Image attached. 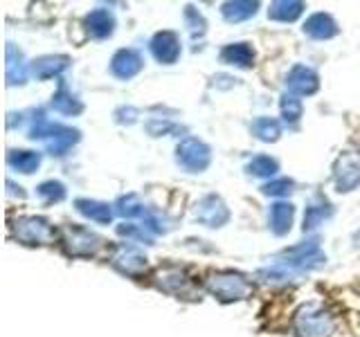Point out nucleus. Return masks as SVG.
<instances>
[{
    "label": "nucleus",
    "instance_id": "f257e3e1",
    "mask_svg": "<svg viewBox=\"0 0 360 337\" xmlns=\"http://www.w3.org/2000/svg\"><path fill=\"white\" fill-rule=\"evenodd\" d=\"M30 138L41 140L45 144V151L50 155H65L72 146L82 140V133L77 128L63 126V124H54L39 110L30 126Z\"/></svg>",
    "mask_w": 360,
    "mask_h": 337
},
{
    "label": "nucleus",
    "instance_id": "f03ea898",
    "mask_svg": "<svg viewBox=\"0 0 360 337\" xmlns=\"http://www.w3.org/2000/svg\"><path fill=\"white\" fill-rule=\"evenodd\" d=\"M335 331L333 315L320 303H304L292 315V333L295 337H331Z\"/></svg>",
    "mask_w": 360,
    "mask_h": 337
},
{
    "label": "nucleus",
    "instance_id": "7ed1b4c3",
    "mask_svg": "<svg viewBox=\"0 0 360 337\" xmlns=\"http://www.w3.org/2000/svg\"><path fill=\"white\" fill-rule=\"evenodd\" d=\"M205 288L212 297H217L223 303H232V301H243L248 297H252L255 286L252 281L239 275L232 272V270H223V272H212L205 279Z\"/></svg>",
    "mask_w": 360,
    "mask_h": 337
},
{
    "label": "nucleus",
    "instance_id": "20e7f679",
    "mask_svg": "<svg viewBox=\"0 0 360 337\" xmlns=\"http://www.w3.org/2000/svg\"><path fill=\"white\" fill-rule=\"evenodd\" d=\"M61 245L68 256L90 258L104 247V239L82 225H65L61 230Z\"/></svg>",
    "mask_w": 360,
    "mask_h": 337
},
{
    "label": "nucleus",
    "instance_id": "39448f33",
    "mask_svg": "<svg viewBox=\"0 0 360 337\" xmlns=\"http://www.w3.org/2000/svg\"><path fill=\"white\" fill-rule=\"evenodd\" d=\"M11 234L22 245H50L56 239L54 225L41 216H20L11 225Z\"/></svg>",
    "mask_w": 360,
    "mask_h": 337
},
{
    "label": "nucleus",
    "instance_id": "423d86ee",
    "mask_svg": "<svg viewBox=\"0 0 360 337\" xmlns=\"http://www.w3.org/2000/svg\"><path fill=\"white\" fill-rule=\"evenodd\" d=\"M176 162L187 173H202L212 164V149L198 138H185L176 146Z\"/></svg>",
    "mask_w": 360,
    "mask_h": 337
},
{
    "label": "nucleus",
    "instance_id": "0eeeda50",
    "mask_svg": "<svg viewBox=\"0 0 360 337\" xmlns=\"http://www.w3.org/2000/svg\"><path fill=\"white\" fill-rule=\"evenodd\" d=\"M110 265L122 275L138 279L146 272V270H149V258H146V254L140 250L138 245L120 243V245H115V250H112V254H110Z\"/></svg>",
    "mask_w": 360,
    "mask_h": 337
},
{
    "label": "nucleus",
    "instance_id": "6e6552de",
    "mask_svg": "<svg viewBox=\"0 0 360 337\" xmlns=\"http://www.w3.org/2000/svg\"><path fill=\"white\" fill-rule=\"evenodd\" d=\"M333 183L335 191L349 194V191L358 189L360 185V153L358 151H345L338 155L333 164Z\"/></svg>",
    "mask_w": 360,
    "mask_h": 337
},
{
    "label": "nucleus",
    "instance_id": "1a4fd4ad",
    "mask_svg": "<svg viewBox=\"0 0 360 337\" xmlns=\"http://www.w3.org/2000/svg\"><path fill=\"white\" fill-rule=\"evenodd\" d=\"M155 286L160 288L162 292H169V295L176 297H196L194 286H191V279L187 277V272L183 267L176 265H165L155 272Z\"/></svg>",
    "mask_w": 360,
    "mask_h": 337
},
{
    "label": "nucleus",
    "instance_id": "9d476101",
    "mask_svg": "<svg viewBox=\"0 0 360 337\" xmlns=\"http://www.w3.org/2000/svg\"><path fill=\"white\" fill-rule=\"evenodd\" d=\"M194 218H196L200 225H205V227L217 230V227H223V225H228V220H230V209H228V205L223 202L221 196L210 194V196H202V198L196 202V207H194Z\"/></svg>",
    "mask_w": 360,
    "mask_h": 337
},
{
    "label": "nucleus",
    "instance_id": "9b49d317",
    "mask_svg": "<svg viewBox=\"0 0 360 337\" xmlns=\"http://www.w3.org/2000/svg\"><path fill=\"white\" fill-rule=\"evenodd\" d=\"M286 88L295 97H311L320 90V77L309 65H292L286 74Z\"/></svg>",
    "mask_w": 360,
    "mask_h": 337
},
{
    "label": "nucleus",
    "instance_id": "f8f14e48",
    "mask_svg": "<svg viewBox=\"0 0 360 337\" xmlns=\"http://www.w3.org/2000/svg\"><path fill=\"white\" fill-rule=\"evenodd\" d=\"M151 54L158 63H165V65H174L180 54H183V45H180V39L176 32H158L155 37L149 43Z\"/></svg>",
    "mask_w": 360,
    "mask_h": 337
},
{
    "label": "nucleus",
    "instance_id": "ddd939ff",
    "mask_svg": "<svg viewBox=\"0 0 360 337\" xmlns=\"http://www.w3.org/2000/svg\"><path fill=\"white\" fill-rule=\"evenodd\" d=\"M144 67V61L138 50L133 48H124V50H117L112 54L110 59V72L112 77L117 79H124V81H129L135 74H140V70Z\"/></svg>",
    "mask_w": 360,
    "mask_h": 337
},
{
    "label": "nucleus",
    "instance_id": "4468645a",
    "mask_svg": "<svg viewBox=\"0 0 360 337\" xmlns=\"http://www.w3.org/2000/svg\"><path fill=\"white\" fill-rule=\"evenodd\" d=\"M68 67H70V56L65 54H45V56H39V59H34L30 70L32 74L45 81V79H52V77H59L61 72H65Z\"/></svg>",
    "mask_w": 360,
    "mask_h": 337
},
{
    "label": "nucleus",
    "instance_id": "2eb2a0df",
    "mask_svg": "<svg viewBox=\"0 0 360 337\" xmlns=\"http://www.w3.org/2000/svg\"><path fill=\"white\" fill-rule=\"evenodd\" d=\"M84 27L90 39H108L112 37V32H115V16H112V11L104 7L93 9L84 18Z\"/></svg>",
    "mask_w": 360,
    "mask_h": 337
},
{
    "label": "nucleus",
    "instance_id": "dca6fc26",
    "mask_svg": "<svg viewBox=\"0 0 360 337\" xmlns=\"http://www.w3.org/2000/svg\"><path fill=\"white\" fill-rule=\"evenodd\" d=\"M304 34L315 41H329L333 37H338V32H340V27H338V22L333 20V16L329 14H313L309 16L307 20H304Z\"/></svg>",
    "mask_w": 360,
    "mask_h": 337
},
{
    "label": "nucleus",
    "instance_id": "f3484780",
    "mask_svg": "<svg viewBox=\"0 0 360 337\" xmlns=\"http://www.w3.org/2000/svg\"><path fill=\"white\" fill-rule=\"evenodd\" d=\"M292 218H295V207L290 202L279 200L275 205H270L268 211V227L275 236H286L292 227Z\"/></svg>",
    "mask_w": 360,
    "mask_h": 337
},
{
    "label": "nucleus",
    "instance_id": "a211bd4d",
    "mask_svg": "<svg viewBox=\"0 0 360 337\" xmlns=\"http://www.w3.org/2000/svg\"><path fill=\"white\" fill-rule=\"evenodd\" d=\"M219 56L223 63L234 65V67H243V70L255 65V50L250 43H230L221 50Z\"/></svg>",
    "mask_w": 360,
    "mask_h": 337
},
{
    "label": "nucleus",
    "instance_id": "6ab92c4d",
    "mask_svg": "<svg viewBox=\"0 0 360 337\" xmlns=\"http://www.w3.org/2000/svg\"><path fill=\"white\" fill-rule=\"evenodd\" d=\"M75 207H77L79 213H82V216H86L88 220H93V223H99V225H108L112 220V213H115V209H112L108 202L90 200V198L75 200Z\"/></svg>",
    "mask_w": 360,
    "mask_h": 337
},
{
    "label": "nucleus",
    "instance_id": "aec40b11",
    "mask_svg": "<svg viewBox=\"0 0 360 337\" xmlns=\"http://www.w3.org/2000/svg\"><path fill=\"white\" fill-rule=\"evenodd\" d=\"M5 77L9 86H20L27 79V65L22 61V52L16 50L11 43L5 50Z\"/></svg>",
    "mask_w": 360,
    "mask_h": 337
},
{
    "label": "nucleus",
    "instance_id": "412c9836",
    "mask_svg": "<svg viewBox=\"0 0 360 337\" xmlns=\"http://www.w3.org/2000/svg\"><path fill=\"white\" fill-rule=\"evenodd\" d=\"M331 213H333V207H331L329 202H326L322 196L313 198V200L309 202L307 211H304V232L318 230L326 218H331Z\"/></svg>",
    "mask_w": 360,
    "mask_h": 337
},
{
    "label": "nucleus",
    "instance_id": "4be33fe9",
    "mask_svg": "<svg viewBox=\"0 0 360 337\" xmlns=\"http://www.w3.org/2000/svg\"><path fill=\"white\" fill-rule=\"evenodd\" d=\"M304 9H307V5L302 0H277V3L270 5L268 18L277 22H292L304 14Z\"/></svg>",
    "mask_w": 360,
    "mask_h": 337
},
{
    "label": "nucleus",
    "instance_id": "5701e85b",
    "mask_svg": "<svg viewBox=\"0 0 360 337\" xmlns=\"http://www.w3.org/2000/svg\"><path fill=\"white\" fill-rule=\"evenodd\" d=\"M50 106L59 112V115H79V112L84 110V104L70 93V90H68V86L63 81L59 84L56 93L52 95Z\"/></svg>",
    "mask_w": 360,
    "mask_h": 337
},
{
    "label": "nucleus",
    "instance_id": "b1692460",
    "mask_svg": "<svg viewBox=\"0 0 360 337\" xmlns=\"http://www.w3.org/2000/svg\"><path fill=\"white\" fill-rule=\"evenodd\" d=\"M259 9V3L252 0H230V3L221 5V14L228 22H243L248 18H252Z\"/></svg>",
    "mask_w": 360,
    "mask_h": 337
},
{
    "label": "nucleus",
    "instance_id": "393cba45",
    "mask_svg": "<svg viewBox=\"0 0 360 337\" xmlns=\"http://www.w3.org/2000/svg\"><path fill=\"white\" fill-rule=\"evenodd\" d=\"M7 164L9 168H14L18 173H34L41 166V153L37 151H9L7 153Z\"/></svg>",
    "mask_w": 360,
    "mask_h": 337
},
{
    "label": "nucleus",
    "instance_id": "a878e982",
    "mask_svg": "<svg viewBox=\"0 0 360 337\" xmlns=\"http://www.w3.org/2000/svg\"><path fill=\"white\" fill-rule=\"evenodd\" d=\"M250 131L259 142H277L281 135V124L275 117H257Z\"/></svg>",
    "mask_w": 360,
    "mask_h": 337
},
{
    "label": "nucleus",
    "instance_id": "bb28decb",
    "mask_svg": "<svg viewBox=\"0 0 360 337\" xmlns=\"http://www.w3.org/2000/svg\"><path fill=\"white\" fill-rule=\"evenodd\" d=\"M245 171L255 178H273L279 171V162L270 155H255L252 160H248Z\"/></svg>",
    "mask_w": 360,
    "mask_h": 337
},
{
    "label": "nucleus",
    "instance_id": "cd10ccee",
    "mask_svg": "<svg viewBox=\"0 0 360 337\" xmlns=\"http://www.w3.org/2000/svg\"><path fill=\"white\" fill-rule=\"evenodd\" d=\"M112 207H115V213H117V216H122V218H138V216L144 218V213H146V209L142 205V200L138 198V194L120 196Z\"/></svg>",
    "mask_w": 360,
    "mask_h": 337
},
{
    "label": "nucleus",
    "instance_id": "c85d7f7f",
    "mask_svg": "<svg viewBox=\"0 0 360 337\" xmlns=\"http://www.w3.org/2000/svg\"><path fill=\"white\" fill-rule=\"evenodd\" d=\"M37 196L45 205H54V202H61L65 198V187L59 180H45V183L37 187Z\"/></svg>",
    "mask_w": 360,
    "mask_h": 337
},
{
    "label": "nucleus",
    "instance_id": "c756f323",
    "mask_svg": "<svg viewBox=\"0 0 360 337\" xmlns=\"http://www.w3.org/2000/svg\"><path fill=\"white\" fill-rule=\"evenodd\" d=\"M279 110H281V117H284L286 124H297L302 119V112H304L302 99L286 93L284 97H281V101H279Z\"/></svg>",
    "mask_w": 360,
    "mask_h": 337
},
{
    "label": "nucleus",
    "instance_id": "7c9ffc66",
    "mask_svg": "<svg viewBox=\"0 0 360 337\" xmlns=\"http://www.w3.org/2000/svg\"><path fill=\"white\" fill-rule=\"evenodd\" d=\"M117 234L127 236V241H140L144 245H153V234L144 225H133V223L117 225Z\"/></svg>",
    "mask_w": 360,
    "mask_h": 337
},
{
    "label": "nucleus",
    "instance_id": "2f4dec72",
    "mask_svg": "<svg viewBox=\"0 0 360 337\" xmlns=\"http://www.w3.org/2000/svg\"><path fill=\"white\" fill-rule=\"evenodd\" d=\"M292 187H295V183H292L290 178H275V180H270V183H266L262 187V194L279 198V196H288L292 191Z\"/></svg>",
    "mask_w": 360,
    "mask_h": 337
},
{
    "label": "nucleus",
    "instance_id": "473e14b6",
    "mask_svg": "<svg viewBox=\"0 0 360 337\" xmlns=\"http://www.w3.org/2000/svg\"><path fill=\"white\" fill-rule=\"evenodd\" d=\"M185 20L189 22V29H191V34H194V37H196V32L198 34H205V20H202V16L198 14L194 7H187L185 9Z\"/></svg>",
    "mask_w": 360,
    "mask_h": 337
},
{
    "label": "nucleus",
    "instance_id": "72a5a7b5",
    "mask_svg": "<svg viewBox=\"0 0 360 337\" xmlns=\"http://www.w3.org/2000/svg\"><path fill=\"white\" fill-rule=\"evenodd\" d=\"M176 126L172 121H167V119H151L149 124H146V131H149L153 138H160V135L169 133V131H174Z\"/></svg>",
    "mask_w": 360,
    "mask_h": 337
}]
</instances>
